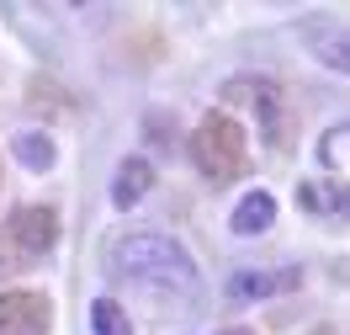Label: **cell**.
<instances>
[{"mask_svg": "<svg viewBox=\"0 0 350 335\" xmlns=\"http://www.w3.org/2000/svg\"><path fill=\"white\" fill-rule=\"evenodd\" d=\"M107 271L122 282H149V288H170V293H191L197 288V261L191 250L159 234V229H138V234H117L107 245Z\"/></svg>", "mask_w": 350, "mask_h": 335, "instance_id": "6da1fadb", "label": "cell"}, {"mask_svg": "<svg viewBox=\"0 0 350 335\" xmlns=\"http://www.w3.org/2000/svg\"><path fill=\"white\" fill-rule=\"evenodd\" d=\"M59 245V208L48 202H32V208H16L0 219V282L11 277H27V271L48 261Z\"/></svg>", "mask_w": 350, "mask_h": 335, "instance_id": "7a4b0ae2", "label": "cell"}, {"mask_svg": "<svg viewBox=\"0 0 350 335\" xmlns=\"http://www.w3.org/2000/svg\"><path fill=\"white\" fill-rule=\"evenodd\" d=\"M186 155L207 181L228 186V181H239L250 171V134H244V123L234 112H207L186 138Z\"/></svg>", "mask_w": 350, "mask_h": 335, "instance_id": "3957f363", "label": "cell"}, {"mask_svg": "<svg viewBox=\"0 0 350 335\" xmlns=\"http://www.w3.org/2000/svg\"><path fill=\"white\" fill-rule=\"evenodd\" d=\"M223 96L234 107H255V117H260V128H265V144H286L282 86H271V80H234V86H223Z\"/></svg>", "mask_w": 350, "mask_h": 335, "instance_id": "277c9868", "label": "cell"}, {"mask_svg": "<svg viewBox=\"0 0 350 335\" xmlns=\"http://www.w3.org/2000/svg\"><path fill=\"white\" fill-rule=\"evenodd\" d=\"M53 303L38 288H11L0 293V335H48Z\"/></svg>", "mask_w": 350, "mask_h": 335, "instance_id": "5b68a950", "label": "cell"}, {"mask_svg": "<svg viewBox=\"0 0 350 335\" xmlns=\"http://www.w3.org/2000/svg\"><path fill=\"white\" fill-rule=\"evenodd\" d=\"M297 277H303L297 266H286V271H234L228 277V298L234 303H255V298H271V293H282V288H297Z\"/></svg>", "mask_w": 350, "mask_h": 335, "instance_id": "8992f818", "label": "cell"}, {"mask_svg": "<svg viewBox=\"0 0 350 335\" xmlns=\"http://www.w3.org/2000/svg\"><path fill=\"white\" fill-rule=\"evenodd\" d=\"M154 186V165L144 155H128L122 165H117V176H111V202L128 213V208H138L144 202V192Z\"/></svg>", "mask_w": 350, "mask_h": 335, "instance_id": "52a82bcc", "label": "cell"}, {"mask_svg": "<svg viewBox=\"0 0 350 335\" xmlns=\"http://www.w3.org/2000/svg\"><path fill=\"white\" fill-rule=\"evenodd\" d=\"M271 223H276V197H271V192H244V197L234 202V213H228V229H234V234H260Z\"/></svg>", "mask_w": 350, "mask_h": 335, "instance_id": "ba28073f", "label": "cell"}, {"mask_svg": "<svg viewBox=\"0 0 350 335\" xmlns=\"http://www.w3.org/2000/svg\"><path fill=\"white\" fill-rule=\"evenodd\" d=\"M297 202H303V213H345V186H340V181H324V186L303 181V186H297Z\"/></svg>", "mask_w": 350, "mask_h": 335, "instance_id": "9c48e42d", "label": "cell"}, {"mask_svg": "<svg viewBox=\"0 0 350 335\" xmlns=\"http://www.w3.org/2000/svg\"><path fill=\"white\" fill-rule=\"evenodd\" d=\"M308 48L324 59L329 69H350V53H345V27H329V32H308Z\"/></svg>", "mask_w": 350, "mask_h": 335, "instance_id": "30bf717a", "label": "cell"}, {"mask_svg": "<svg viewBox=\"0 0 350 335\" xmlns=\"http://www.w3.org/2000/svg\"><path fill=\"white\" fill-rule=\"evenodd\" d=\"M90 330L96 335H133V319L122 314V303L96 298V303H90Z\"/></svg>", "mask_w": 350, "mask_h": 335, "instance_id": "8fae6325", "label": "cell"}, {"mask_svg": "<svg viewBox=\"0 0 350 335\" xmlns=\"http://www.w3.org/2000/svg\"><path fill=\"white\" fill-rule=\"evenodd\" d=\"M16 160H22L32 176H48V171H53V144H48L43 134H22L16 138Z\"/></svg>", "mask_w": 350, "mask_h": 335, "instance_id": "7c38bea8", "label": "cell"}, {"mask_svg": "<svg viewBox=\"0 0 350 335\" xmlns=\"http://www.w3.org/2000/svg\"><path fill=\"white\" fill-rule=\"evenodd\" d=\"M345 123H334V128H329L324 134V144H319V155H324V165L329 171H340V165H345Z\"/></svg>", "mask_w": 350, "mask_h": 335, "instance_id": "4fadbf2b", "label": "cell"}, {"mask_svg": "<svg viewBox=\"0 0 350 335\" xmlns=\"http://www.w3.org/2000/svg\"><path fill=\"white\" fill-rule=\"evenodd\" d=\"M218 335H255V330H244V325H234V330H218Z\"/></svg>", "mask_w": 350, "mask_h": 335, "instance_id": "5bb4252c", "label": "cell"}]
</instances>
